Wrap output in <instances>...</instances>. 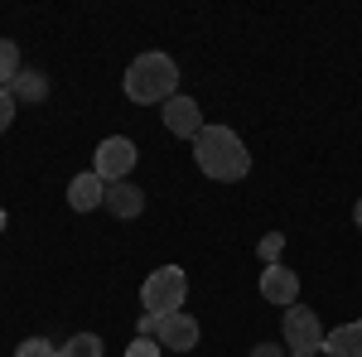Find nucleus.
Listing matches in <instances>:
<instances>
[{
	"mask_svg": "<svg viewBox=\"0 0 362 357\" xmlns=\"http://www.w3.org/2000/svg\"><path fill=\"white\" fill-rule=\"evenodd\" d=\"M194 165L218 184H237L251 174V155L232 126H203L194 140Z\"/></svg>",
	"mask_w": 362,
	"mask_h": 357,
	"instance_id": "nucleus-1",
	"label": "nucleus"
},
{
	"mask_svg": "<svg viewBox=\"0 0 362 357\" xmlns=\"http://www.w3.org/2000/svg\"><path fill=\"white\" fill-rule=\"evenodd\" d=\"M174 87H179V63L169 54H155V49H150V54L131 58V68H126V97H131L136 107L169 102Z\"/></svg>",
	"mask_w": 362,
	"mask_h": 357,
	"instance_id": "nucleus-2",
	"label": "nucleus"
},
{
	"mask_svg": "<svg viewBox=\"0 0 362 357\" xmlns=\"http://www.w3.org/2000/svg\"><path fill=\"white\" fill-rule=\"evenodd\" d=\"M184 300H189V275L179 271V266H160V271H150V280L140 285V304H145V314H155V319L179 314Z\"/></svg>",
	"mask_w": 362,
	"mask_h": 357,
	"instance_id": "nucleus-3",
	"label": "nucleus"
},
{
	"mask_svg": "<svg viewBox=\"0 0 362 357\" xmlns=\"http://www.w3.org/2000/svg\"><path fill=\"white\" fill-rule=\"evenodd\" d=\"M285 348H290V357H314L324 348V324L314 309H300V304L285 309Z\"/></svg>",
	"mask_w": 362,
	"mask_h": 357,
	"instance_id": "nucleus-4",
	"label": "nucleus"
},
{
	"mask_svg": "<svg viewBox=\"0 0 362 357\" xmlns=\"http://www.w3.org/2000/svg\"><path fill=\"white\" fill-rule=\"evenodd\" d=\"M136 145L126 136H107L97 145V160H92V174L102 179V184H121V179H131V169H136Z\"/></svg>",
	"mask_w": 362,
	"mask_h": 357,
	"instance_id": "nucleus-5",
	"label": "nucleus"
},
{
	"mask_svg": "<svg viewBox=\"0 0 362 357\" xmlns=\"http://www.w3.org/2000/svg\"><path fill=\"white\" fill-rule=\"evenodd\" d=\"M155 343L169 348V353H194L198 348V319L194 314H165V319H155Z\"/></svg>",
	"mask_w": 362,
	"mask_h": 357,
	"instance_id": "nucleus-6",
	"label": "nucleus"
},
{
	"mask_svg": "<svg viewBox=\"0 0 362 357\" xmlns=\"http://www.w3.org/2000/svg\"><path fill=\"white\" fill-rule=\"evenodd\" d=\"M261 300L276 304V309H290V304H300V275L290 271V266H266L261 271Z\"/></svg>",
	"mask_w": 362,
	"mask_h": 357,
	"instance_id": "nucleus-7",
	"label": "nucleus"
},
{
	"mask_svg": "<svg viewBox=\"0 0 362 357\" xmlns=\"http://www.w3.org/2000/svg\"><path fill=\"white\" fill-rule=\"evenodd\" d=\"M165 126H169V136H184V140H198V131H203V111H198L194 97H169L165 102Z\"/></svg>",
	"mask_w": 362,
	"mask_h": 357,
	"instance_id": "nucleus-8",
	"label": "nucleus"
},
{
	"mask_svg": "<svg viewBox=\"0 0 362 357\" xmlns=\"http://www.w3.org/2000/svg\"><path fill=\"white\" fill-rule=\"evenodd\" d=\"M112 218H121V222H131V218H140L145 213V193L131 184V179H121V184H107V203H102Z\"/></svg>",
	"mask_w": 362,
	"mask_h": 357,
	"instance_id": "nucleus-9",
	"label": "nucleus"
},
{
	"mask_svg": "<svg viewBox=\"0 0 362 357\" xmlns=\"http://www.w3.org/2000/svg\"><path fill=\"white\" fill-rule=\"evenodd\" d=\"M102 203H107V184H102L92 169L68 184V208H73V213H92V208H102Z\"/></svg>",
	"mask_w": 362,
	"mask_h": 357,
	"instance_id": "nucleus-10",
	"label": "nucleus"
},
{
	"mask_svg": "<svg viewBox=\"0 0 362 357\" xmlns=\"http://www.w3.org/2000/svg\"><path fill=\"white\" fill-rule=\"evenodd\" d=\"M324 353H334V357H362V319L338 324V329L324 333Z\"/></svg>",
	"mask_w": 362,
	"mask_h": 357,
	"instance_id": "nucleus-11",
	"label": "nucleus"
},
{
	"mask_svg": "<svg viewBox=\"0 0 362 357\" xmlns=\"http://www.w3.org/2000/svg\"><path fill=\"white\" fill-rule=\"evenodd\" d=\"M10 92H15V102H44L49 97V78L39 68H20V78L10 83Z\"/></svg>",
	"mask_w": 362,
	"mask_h": 357,
	"instance_id": "nucleus-12",
	"label": "nucleus"
},
{
	"mask_svg": "<svg viewBox=\"0 0 362 357\" xmlns=\"http://www.w3.org/2000/svg\"><path fill=\"white\" fill-rule=\"evenodd\" d=\"M58 357H102V338H97V333H73V338L58 348Z\"/></svg>",
	"mask_w": 362,
	"mask_h": 357,
	"instance_id": "nucleus-13",
	"label": "nucleus"
},
{
	"mask_svg": "<svg viewBox=\"0 0 362 357\" xmlns=\"http://www.w3.org/2000/svg\"><path fill=\"white\" fill-rule=\"evenodd\" d=\"M15 78H20V44L0 39V87H10Z\"/></svg>",
	"mask_w": 362,
	"mask_h": 357,
	"instance_id": "nucleus-14",
	"label": "nucleus"
},
{
	"mask_svg": "<svg viewBox=\"0 0 362 357\" xmlns=\"http://www.w3.org/2000/svg\"><path fill=\"white\" fill-rule=\"evenodd\" d=\"M15 357H58V348L49 338H25V343L15 348Z\"/></svg>",
	"mask_w": 362,
	"mask_h": 357,
	"instance_id": "nucleus-15",
	"label": "nucleus"
},
{
	"mask_svg": "<svg viewBox=\"0 0 362 357\" xmlns=\"http://www.w3.org/2000/svg\"><path fill=\"white\" fill-rule=\"evenodd\" d=\"M10 121H15V92H10V87H0V136L10 131Z\"/></svg>",
	"mask_w": 362,
	"mask_h": 357,
	"instance_id": "nucleus-16",
	"label": "nucleus"
},
{
	"mask_svg": "<svg viewBox=\"0 0 362 357\" xmlns=\"http://www.w3.org/2000/svg\"><path fill=\"white\" fill-rule=\"evenodd\" d=\"M160 353H165V348H160L155 338H136V343L126 348V357H160Z\"/></svg>",
	"mask_w": 362,
	"mask_h": 357,
	"instance_id": "nucleus-17",
	"label": "nucleus"
},
{
	"mask_svg": "<svg viewBox=\"0 0 362 357\" xmlns=\"http://www.w3.org/2000/svg\"><path fill=\"white\" fill-rule=\"evenodd\" d=\"M280 247H285V237H280V232H271V237H266V242H261V261H266V266H276Z\"/></svg>",
	"mask_w": 362,
	"mask_h": 357,
	"instance_id": "nucleus-18",
	"label": "nucleus"
},
{
	"mask_svg": "<svg viewBox=\"0 0 362 357\" xmlns=\"http://www.w3.org/2000/svg\"><path fill=\"white\" fill-rule=\"evenodd\" d=\"M251 357H285V348H276V343H261V348H251Z\"/></svg>",
	"mask_w": 362,
	"mask_h": 357,
	"instance_id": "nucleus-19",
	"label": "nucleus"
},
{
	"mask_svg": "<svg viewBox=\"0 0 362 357\" xmlns=\"http://www.w3.org/2000/svg\"><path fill=\"white\" fill-rule=\"evenodd\" d=\"M353 222H358V232H362V198H358V208H353Z\"/></svg>",
	"mask_w": 362,
	"mask_h": 357,
	"instance_id": "nucleus-20",
	"label": "nucleus"
},
{
	"mask_svg": "<svg viewBox=\"0 0 362 357\" xmlns=\"http://www.w3.org/2000/svg\"><path fill=\"white\" fill-rule=\"evenodd\" d=\"M0 232H5V208H0Z\"/></svg>",
	"mask_w": 362,
	"mask_h": 357,
	"instance_id": "nucleus-21",
	"label": "nucleus"
},
{
	"mask_svg": "<svg viewBox=\"0 0 362 357\" xmlns=\"http://www.w3.org/2000/svg\"><path fill=\"white\" fill-rule=\"evenodd\" d=\"M324 357H334V353H324Z\"/></svg>",
	"mask_w": 362,
	"mask_h": 357,
	"instance_id": "nucleus-22",
	"label": "nucleus"
}]
</instances>
